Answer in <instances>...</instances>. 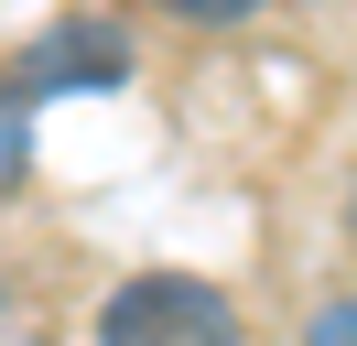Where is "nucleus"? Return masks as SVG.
<instances>
[{
    "mask_svg": "<svg viewBox=\"0 0 357 346\" xmlns=\"http://www.w3.org/2000/svg\"><path fill=\"white\" fill-rule=\"evenodd\" d=\"M98 346H238V303L195 271H130L98 303Z\"/></svg>",
    "mask_w": 357,
    "mask_h": 346,
    "instance_id": "1",
    "label": "nucleus"
},
{
    "mask_svg": "<svg viewBox=\"0 0 357 346\" xmlns=\"http://www.w3.org/2000/svg\"><path fill=\"white\" fill-rule=\"evenodd\" d=\"M11 76L33 86V98H87V86H130V22H109V11H76V22H54L44 43H33Z\"/></svg>",
    "mask_w": 357,
    "mask_h": 346,
    "instance_id": "2",
    "label": "nucleus"
},
{
    "mask_svg": "<svg viewBox=\"0 0 357 346\" xmlns=\"http://www.w3.org/2000/svg\"><path fill=\"white\" fill-rule=\"evenodd\" d=\"M22 108H33V86L0 65V184H22Z\"/></svg>",
    "mask_w": 357,
    "mask_h": 346,
    "instance_id": "3",
    "label": "nucleus"
},
{
    "mask_svg": "<svg viewBox=\"0 0 357 346\" xmlns=\"http://www.w3.org/2000/svg\"><path fill=\"white\" fill-rule=\"evenodd\" d=\"M303 346H357V292H325L303 314Z\"/></svg>",
    "mask_w": 357,
    "mask_h": 346,
    "instance_id": "4",
    "label": "nucleus"
},
{
    "mask_svg": "<svg viewBox=\"0 0 357 346\" xmlns=\"http://www.w3.org/2000/svg\"><path fill=\"white\" fill-rule=\"evenodd\" d=\"M174 22H206V33H238V22H260L271 0H162Z\"/></svg>",
    "mask_w": 357,
    "mask_h": 346,
    "instance_id": "5",
    "label": "nucleus"
},
{
    "mask_svg": "<svg viewBox=\"0 0 357 346\" xmlns=\"http://www.w3.org/2000/svg\"><path fill=\"white\" fill-rule=\"evenodd\" d=\"M347 238H357V173H347Z\"/></svg>",
    "mask_w": 357,
    "mask_h": 346,
    "instance_id": "6",
    "label": "nucleus"
}]
</instances>
